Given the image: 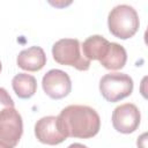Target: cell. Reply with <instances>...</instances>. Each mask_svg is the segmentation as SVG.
Returning a JSON list of instances; mask_svg holds the SVG:
<instances>
[{
    "instance_id": "4fadbf2b",
    "label": "cell",
    "mask_w": 148,
    "mask_h": 148,
    "mask_svg": "<svg viewBox=\"0 0 148 148\" xmlns=\"http://www.w3.org/2000/svg\"><path fill=\"white\" fill-rule=\"evenodd\" d=\"M3 108H14V101L5 88L0 87V110Z\"/></svg>"
},
{
    "instance_id": "7c38bea8",
    "label": "cell",
    "mask_w": 148,
    "mask_h": 148,
    "mask_svg": "<svg viewBox=\"0 0 148 148\" xmlns=\"http://www.w3.org/2000/svg\"><path fill=\"white\" fill-rule=\"evenodd\" d=\"M12 87L17 97L22 99L30 98L37 90V81L35 76L27 73H18L12 80Z\"/></svg>"
},
{
    "instance_id": "30bf717a",
    "label": "cell",
    "mask_w": 148,
    "mask_h": 148,
    "mask_svg": "<svg viewBox=\"0 0 148 148\" xmlns=\"http://www.w3.org/2000/svg\"><path fill=\"white\" fill-rule=\"evenodd\" d=\"M109 45H110V42L108 39H105L103 36L92 35V36L88 37L81 45L82 56L89 61L90 60L99 61L106 53Z\"/></svg>"
},
{
    "instance_id": "52a82bcc",
    "label": "cell",
    "mask_w": 148,
    "mask_h": 148,
    "mask_svg": "<svg viewBox=\"0 0 148 148\" xmlns=\"http://www.w3.org/2000/svg\"><path fill=\"white\" fill-rule=\"evenodd\" d=\"M45 94L52 99H61L72 90V82L68 74L61 69H50L42 80Z\"/></svg>"
},
{
    "instance_id": "9c48e42d",
    "label": "cell",
    "mask_w": 148,
    "mask_h": 148,
    "mask_svg": "<svg viewBox=\"0 0 148 148\" xmlns=\"http://www.w3.org/2000/svg\"><path fill=\"white\" fill-rule=\"evenodd\" d=\"M17 66L28 72L40 71L46 64V56L40 46H31L22 50L16 59Z\"/></svg>"
},
{
    "instance_id": "9a60e30c",
    "label": "cell",
    "mask_w": 148,
    "mask_h": 148,
    "mask_svg": "<svg viewBox=\"0 0 148 148\" xmlns=\"http://www.w3.org/2000/svg\"><path fill=\"white\" fill-rule=\"evenodd\" d=\"M67 148H88V147L84 146V145H82V143H77V142H75V143L69 145Z\"/></svg>"
},
{
    "instance_id": "8992f818",
    "label": "cell",
    "mask_w": 148,
    "mask_h": 148,
    "mask_svg": "<svg viewBox=\"0 0 148 148\" xmlns=\"http://www.w3.org/2000/svg\"><path fill=\"white\" fill-rule=\"evenodd\" d=\"M111 120L116 131L124 134H130L139 127L141 114L135 104L125 103L118 105L113 110Z\"/></svg>"
},
{
    "instance_id": "6da1fadb",
    "label": "cell",
    "mask_w": 148,
    "mask_h": 148,
    "mask_svg": "<svg viewBox=\"0 0 148 148\" xmlns=\"http://www.w3.org/2000/svg\"><path fill=\"white\" fill-rule=\"evenodd\" d=\"M59 130L66 138L89 139L101 128L99 114L87 105H68L57 117Z\"/></svg>"
},
{
    "instance_id": "5b68a950",
    "label": "cell",
    "mask_w": 148,
    "mask_h": 148,
    "mask_svg": "<svg viewBox=\"0 0 148 148\" xmlns=\"http://www.w3.org/2000/svg\"><path fill=\"white\" fill-rule=\"evenodd\" d=\"M23 133L22 117L14 108L0 110V148H15Z\"/></svg>"
},
{
    "instance_id": "2e32d148",
    "label": "cell",
    "mask_w": 148,
    "mask_h": 148,
    "mask_svg": "<svg viewBox=\"0 0 148 148\" xmlns=\"http://www.w3.org/2000/svg\"><path fill=\"white\" fill-rule=\"evenodd\" d=\"M1 69H2V65H1V61H0V72H1Z\"/></svg>"
},
{
    "instance_id": "8fae6325",
    "label": "cell",
    "mask_w": 148,
    "mask_h": 148,
    "mask_svg": "<svg viewBox=\"0 0 148 148\" xmlns=\"http://www.w3.org/2000/svg\"><path fill=\"white\" fill-rule=\"evenodd\" d=\"M126 60H127V53L124 46L117 43H110L106 53L99 60V62L106 69L117 71L125 66Z\"/></svg>"
},
{
    "instance_id": "3957f363",
    "label": "cell",
    "mask_w": 148,
    "mask_h": 148,
    "mask_svg": "<svg viewBox=\"0 0 148 148\" xmlns=\"http://www.w3.org/2000/svg\"><path fill=\"white\" fill-rule=\"evenodd\" d=\"M80 49L81 44L79 39L62 38L53 44L52 56L53 59L60 65L73 66L79 71H88L90 61L81 54Z\"/></svg>"
},
{
    "instance_id": "ba28073f",
    "label": "cell",
    "mask_w": 148,
    "mask_h": 148,
    "mask_svg": "<svg viewBox=\"0 0 148 148\" xmlns=\"http://www.w3.org/2000/svg\"><path fill=\"white\" fill-rule=\"evenodd\" d=\"M35 135L39 142L50 146L59 145L67 139L59 130L57 117L54 116H46L37 120L35 124Z\"/></svg>"
},
{
    "instance_id": "277c9868",
    "label": "cell",
    "mask_w": 148,
    "mask_h": 148,
    "mask_svg": "<svg viewBox=\"0 0 148 148\" xmlns=\"http://www.w3.org/2000/svg\"><path fill=\"white\" fill-rule=\"evenodd\" d=\"M102 96L111 103L128 97L133 91V80L125 73H109L99 80Z\"/></svg>"
},
{
    "instance_id": "5bb4252c",
    "label": "cell",
    "mask_w": 148,
    "mask_h": 148,
    "mask_svg": "<svg viewBox=\"0 0 148 148\" xmlns=\"http://www.w3.org/2000/svg\"><path fill=\"white\" fill-rule=\"evenodd\" d=\"M146 136H147V134L146 133H143L139 139H138V147L139 148H147L146 147V141H147V139H146Z\"/></svg>"
},
{
    "instance_id": "7a4b0ae2",
    "label": "cell",
    "mask_w": 148,
    "mask_h": 148,
    "mask_svg": "<svg viewBox=\"0 0 148 148\" xmlns=\"http://www.w3.org/2000/svg\"><path fill=\"white\" fill-rule=\"evenodd\" d=\"M140 25L136 10L128 5H118L111 9L108 16L110 32L120 39L133 37Z\"/></svg>"
}]
</instances>
